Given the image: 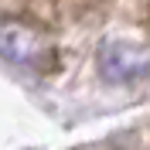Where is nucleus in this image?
Segmentation results:
<instances>
[{"instance_id":"nucleus-1","label":"nucleus","mask_w":150,"mask_h":150,"mask_svg":"<svg viewBox=\"0 0 150 150\" xmlns=\"http://www.w3.org/2000/svg\"><path fill=\"white\" fill-rule=\"evenodd\" d=\"M99 75L106 82H137L143 75H150V51L147 48H137V45H123V41H112V45L99 48Z\"/></svg>"},{"instance_id":"nucleus-2","label":"nucleus","mask_w":150,"mask_h":150,"mask_svg":"<svg viewBox=\"0 0 150 150\" xmlns=\"http://www.w3.org/2000/svg\"><path fill=\"white\" fill-rule=\"evenodd\" d=\"M48 48L41 45V38L28 28H17V24H10V28H0V55L14 62L21 68H38L41 65V58H45Z\"/></svg>"}]
</instances>
